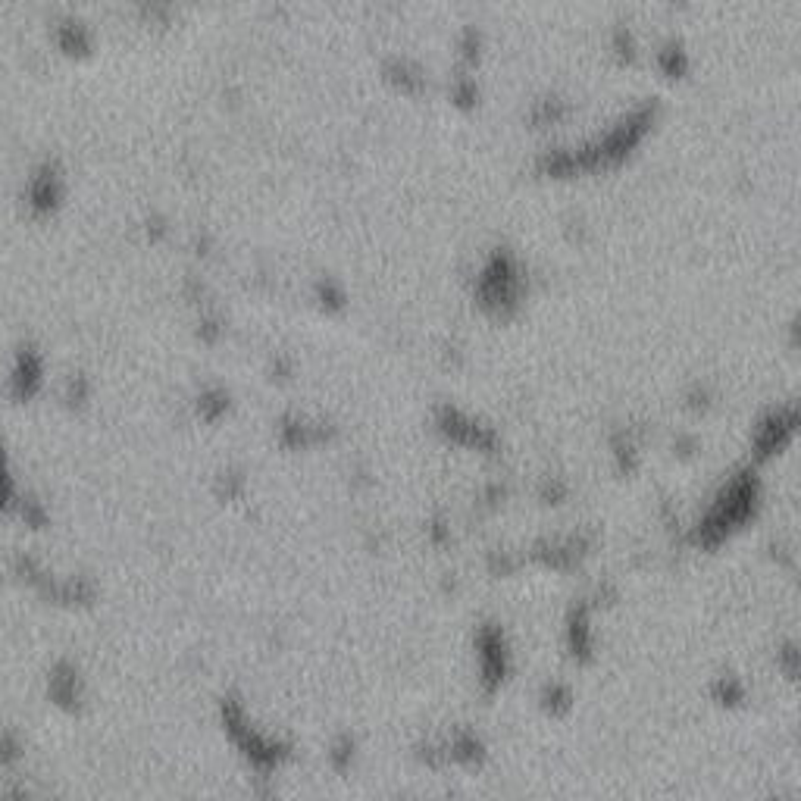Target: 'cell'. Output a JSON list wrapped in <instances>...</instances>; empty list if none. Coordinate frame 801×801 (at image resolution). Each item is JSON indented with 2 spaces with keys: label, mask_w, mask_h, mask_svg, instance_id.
Here are the masks:
<instances>
[{
  "label": "cell",
  "mask_w": 801,
  "mask_h": 801,
  "mask_svg": "<svg viewBox=\"0 0 801 801\" xmlns=\"http://www.w3.org/2000/svg\"><path fill=\"white\" fill-rule=\"evenodd\" d=\"M661 63H664V66H667V69L673 72V76H676V72L686 66V54H683V51H679V47H676V44L670 41V44L664 47V54H661Z\"/></svg>",
  "instance_id": "1"
}]
</instances>
